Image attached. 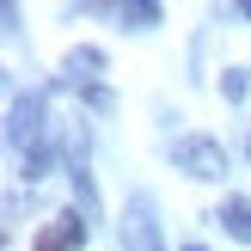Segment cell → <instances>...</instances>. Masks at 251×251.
<instances>
[{
    "label": "cell",
    "instance_id": "cell-3",
    "mask_svg": "<svg viewBox=\"0 0 251 251\" xmlns=\"http://www.w3.org/2000/svg\"><path fill=\"white\" fill-rule=\"evenodd\" d=\"M74 239H86V215H55L43 233H37V245H31V251H68Z\"/></svg>",
    "mask_w": 251,
    "mask_h": 251
},
{
    "label": "cell",
    "instance_id": "cell-6",
    "mask_svg": "<svg viewBox=\"0 0 251 251\" xmlns=\"http://www.w3.org/2000/svg\"><path fill=\"white\" fill-rule=\"evenodd\" d=\"M245 68H233V74H221V98H227V104H239V98H245Z\"/></svg>",
    "mask_w": 251,
    "mask_h": 251
},
{
    "label": "cell",
    "instance_id": "cell-1",
    "mask_svg": "<svg viewBox=\"0 0 251 251\" xmlns=\"http://www.w3.org/2000/svg\"><path fill=\"white\" fill-rule=\"evenodd\" d=\"M178 172H190V178H227V147L215 135H184L178 141Z\"/></svg>",
    "mask_w": 251,
    "mask_h": 251
},
{
    "label": "cell",
    "instance_id": "cell-4",
    "mask_svg": "<svg viewBox=\"0 0 251 251\" xmlns=\"http://www.w3.org/2000/svg\"><path fill=\"white\" fill-rule=\"evenodd\" d=\"M221 227H227L233 239H245V245H251V202H245V196H233V202L221 208Z\"/></svg>",
    "mask_w": 251,
    "mask_h": 251
},
{
    "label": "cell",
    "instance_id": "cell-7",
    "mask_svg": "<svg viewBox=\"0 0 251 251\" xmlns=\"http://www.w3.org/2000/svg\"><path fill=\"white\" fill-rule=\"evenodd\" d=\"M123 19H129V25H159V6H129Z\"/></svg>",
    "mask_w": 251,
    "mask_h": 251
},
{
    "label": "cell",
    "instance_id": "cell-2",
    "mask_svg": "<svg viewBox=\"0 0 251 251\" xmlns=\"http://www.w3.org/2000/svg\"><path fill=\"white\" fill-rule=\"evenodd\" d=\"M123 245H129V251H166V245H159V227H153V215H147L141 202H135L129 215H123Z\"/></svg>",
    "mask_w": 251,
    "mask_h": 251
},
{
    "label": "cell",
    "instance_id": "cell-8",
    "mask_svg": "<svg viewBox=\"0 0 251 251\" xmlns=\"http://www.w3.org/2000/svg\"><path fill=\"white\" fill-rule=\"evenodd\" d=\"M184 251H202V245H184Z\"/></svg>",
    "mask_w": 251,
    "mask_h": 251
},
{
    "label": "cell",
    "instance_id": "cell-5",
    "mask_svg": "<svg viewBox=\"0 0 251 251\" xmlns=\"http://www.w3.org/2000/svg\"><path fill=\"white\" fill-rule=\"evenodd\" d=\"M98 68H104V49H92V43H86V49H74V55H68V74H74V80H92Z\"/></svg>",
    "mask_w": 251,
    "mask_h": 251
}]
</instances>
